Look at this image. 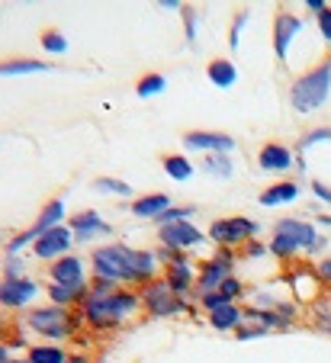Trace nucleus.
Instances as JSON below:
<instances>
[{"instance_id": "obj_14", "label": "nucleus", "mask_w": 331, "mask_h": 363, "mask_svg": "<svg viewBox=\"0 0 331 363\" xmlns=\"http://www.w3.org/2000/svg\"><path fill=\"white\" fill-rule=\"evenodd\" d=\"M71 247H74V235H71L68 222H64V225L52 228V232H45V235H39V238H35V245L29 247V251H33L35 261L52 264V261H58V257H64V254H74Z\"/></svg>"}, {"instance_id": "obj_5", "label": "nucleus", "mask_w": 331, "mask_h": 363, "mask_svg": "<svg viewBox=\"0 0 331 363\" xmlns=\"http://www.w3.org/2000/svg\"><path fill=\"white\" fill-rule=\"evenodd\" d=\"M264 225L251 216H222L213 219L206 228V238L213 241V247H232V251H242L251 238H261Z\"/></svg>"}, {"instance_id": "obj_34", "label": "nucleus", "mask_w": 331, "mask_h": 363, "mask_svg": "<svg viewBox=\"0 0 331 363\" xmlns=\"http://www.w3.org/2000/svg\"><path fill=\"white\" fill-rule=\"evenodd\" d=\"M94 190L103 193V196H132V193H135L129 184H125V180H119V177H106V174H103V177L94 180Z\"/></svg>"}, {"instance_id": "obj_41", "label": "nucleus", "mask_w": 331, "mask_h": 363, "mask_svg": "<svg viewBox=\"0 0 331 363\" xmlns=\"http://www.w3.org/2000/svg\"><path fill=\"white\" fill-rule=\"evenodd\" d=\"M33 245H35V232L33 228H23V232H16L13 238H7V245L4 247H7V254H23L26 247H33Z\"/></svg>"}, {"instance_id": "obj_47", "label": "nucleus", "mask_w": 331, "mask_h": 363, "mask_svg": "<svg viewBox=\"0 0 331 363\" xmlns=\"http://www.w3.org/2000/svg\"><path fill=\"white\" fill-rule=\"evenodd\" d=\"M303 7H305V10H309V13H312V16H318V13H322V10H325V7H328V0H305Z\"/></svg>"}, {"instance_id": "obj_50", "label": "nucleus", "mask_w": 331, "mask_h": 363, "mask_svg": "<svg viewBox=\"0 0 331 363\" xmlns=\"http://www.w3.org/2000/svg\"><path fill=\"white\" fill-rule=\"evenodd\" d=\"M315 225H318V228H331V216H325V213H315Z\"/></svg>"}, {"instance_id": "obj_32", "label": "nucleus", "mask_w": 331, "mask_h": 363, "mask_svg": "<svg viewBox=\"0 0 331 363\" xmlns=\"http://www.w3.org/2000/svg\"><path fill=\"white\" fill-rule=\"evenodd\" d=\"M39 45H42V52L45 55H64L68 52V35L62 33V29H45V33L39 35Z\"/></svg>"}, {"instance_id": "obj_31", "label": "nucleus", "mask_w": 331, "mask_h": 363, "mask_svg": "<svg viewBox=\"0 0 331 363\" xmlns=\"http://www.w3.org/2000/svg\"><path fill=\"white\" fill-rule=\"evenodd\" d=\"M325 142H331V125H315V129H305L303 135L296 138V155H305L309 148L325 145Z\"/></svg>"}, {"instance_id": "obj_39", "label": "nucleus", "mask_w": 331, "mask_h": 363, "mask_svg": "<svg viewBox=\"0 0 331 363\" xmlns=\"http://www.w3.org/2000/svg\"><path fill=\"white\" fill-rule=\"evenodd\" d=\"M20 277H29L23 254H7V261L0 264V280H20Z\"/></svg>"}, {"instance_id": "obj_8", "label": "nucleus", "mask_w": 331, "mask_h": 363, "mask_svg": "<svg viewBox=\"0 0 331 363\" xmlns=\"http://www.w3.org/2000/svg\"><path fill=\"white\" fill-rule=\"evenodd\" d=\"M196 270H200V264H196L190 254H180L177 261L164 264L161 280H164L180 299H186L190 306H196V299H200V296H196Z\"/></svg>"}, {"instance_id": "obj_25", "label": "nucleus", "mask_w": 331, "mask_h": 363, "mask_svg": "<svg viewBox=\"0 0 331 363\" xmlns=\"http://www.w3.org/2000/svg\"><path fill=\"white\" fill-rule=\"evenodd\" d=\"M55 65L42 62V58H7L0 62V77H23V74H49Z\"/></svg>"}, {"instance_id": "obj_3", "label": "nucleus", "mask_w": 331, "mask_h": 363, "mask_svg": "<svg viewBox=\"0 0 331 363\" xmlns=\"http://www.w3.org/2000/svg\"><path fill=\"white\" fill-rule=\"evenodd\" d=\"M331 100V55H325V62L305 68L296 81L290 84V110H296L299 116L322 110Z\"/></svg>"}, {"instance_id": "obj_6", "label": "nucleus", "mask_w": 331, "mask_h": 363, "mask_svg": "<svg viewBox=\"0 0 331 363\" xmlns=\"http://www.w3.org/2000/svg\"><path fill=\"white\" fill-rule=\"evenodd\" d=\"M138 299H142V312L148 318H180V315H190L193 306L186 299H180L164 280H152L145 286H138Z\"/></svg>"}, {"instance_id": "obj_21", "label": "nucleus", "mask_w": 331, "mask_h": 363, "mask_svg": "<svg viewBox=\"0 0 331 363\" xmlns=\"http://www.w3.org/2000/svg\"><path fill=\"white\" fill-rule=\"evenodd\" d=\"M64 213H68V206H64V199L62 196H52L49 203L39 209V216H35V222L29 228L35 232V238L39 235H45V232H52V228H58V225H64Z\"/></svg>"}, {"instance_id": "obj_35", "label": "nucleus", "mask_w": 331, "mask_h": 363, "mask_svg": "<svg viewBox=\"0 0 331 363\" xmlns=\"http://www.w3.org/2000/svg\"><path fill=\"white\" fill-rule=\"evenodd\" d=\"M180 16H184V39H186V45L196 48V42H200V33H196V26H200V10L190 7V4H184Z\"/></svg>"}, {"instance_id": "obj_48", "label": "nucleus", "mask_w": 331, "mask_h": 363, "mask_svg": "<svg viewBox=\"0 0 331 363\" xmlns=\"http://www.w3.org/2000/svg\"><path fill=\"white\" fill-rule=\"evenodd\" d=\"M158 7L167 10V13H180V10H184V4H180V0H158Z\"/></svg>"}, {"instance_id": "obj_42", "label": "nucleus", "mask_w": 331, "mask_h": 363, "mask_svg": "<svg viewBox=\"0 0 331 363\" xmlns=\"http://www.w3.org/2000/svg\"><path fill=\"white\" fill-rule=\"evenodd\" d=\"M270 331L267 328H261V325H254V322H245V325H238L235 328V341H261V337H267Z\"/></svg>"}, {"instance_id": "obj_1", "label": "nucleus", "mask_w": 331, "mask_h": 363, "mask_svg": "<svg viewBox=\"0 0 331 363\" xmlns=\"http://www.w3.org/2000/svg\"><path fill=\"white\" fill-rule=\"evenodd\" d=\"M77 312H81L84 328L90 335H113L132 315L142 312V299H138V289L132 286H113L106 280L90 277V296L84 299V306Z\"/></svg>"}, {"instance_id": "obj_43", "label": "nucleus", "mask_w": 331, "mask_h": 363, "mask_svg": "<svg viewBox=\"0 0 331 363\" xmlns=\"http://www.w3.org/2000/svg\"><path fill=\"white\" fill-rule=\"evenodd\" d=\"M312 270H315V277H318V283H322V289H331V254H325V257L312 261Z\"/></svg>"}, {"instance_id": "obj_52", "label": "nucleus", "mask_w": 331, "mask_h": 363, "mask_svg": "<svg viewBox=\"0 0 331 363\" xmlns=\"http://www.w3.org/2000/svg\"><path fill=\"white\" fill-rule=\"evenodd\" d=\"M68 363H94V360H90L87 354H71V357H68Z\"/></svg>"}, {"instance_id": "obj_2", "label": "nucleus", "mask_w": 331, "mask_h": 363, "mask_svg": "<svg viewBox=\"0 0 331 363\" xmlns=\"http://www.w3.org/2000/svg\"><path fill=\"white\" fill-rule=\"evenodd\" d=\"M29 335H39L52 344H64V341H77L84 331V318L77 308H64V306H33L23 312Z\"/></svg>"}, {"instance_id": "obj_51", "label": "nucleus", "mask_w": 331, "mask_h": 363, "mask_svg": "<svg viewBox=\"0 0 331 363\" xmlns=\"http://www.w3.org/2000/svg\"><path fill=\"white\" fill-rule=\"evenodd\" d=\"M309 164H305V155H296V174H305Z\"/></svg>"}, {"instance_id": "obj_49", "label": "nucleus", "mask_w": 331, "mask_h": 363, "mask_svg": "<svg viewBox=\"0 0 331 363\" xmlns=\"http://www.w3.org/2000/svg\"><path fill=\"white\" fill-rule=\"evenodd\" d=\"M13 360V350L7 347V341H0V363H10Z\"/></svg>"}, {"instance_id": "obj_40", "label": "nucleus", "mask_w": 331, "mask_h": 363, "mask_svg": "<svg viewBox=\"0 0 331 363\" xmlns=\"http://www.w3.org/2000/svg\"><path fill=\"white\" fill-rule=\"evenodd\" d=\"M261 257H270V251H267V241L264 238H251L248 245L238 251V261H261Z\"/></svg>"}, {"instance_id": "obj_4", "label": "nucleus", "mask_w": 331, "mask_h": 363, "mask_svg": "<svg viewBox=\"0 0 331 363\" xmlns=\"http://www.w3.org/2000/svg\"><path fill=\"white\" fill-rule=\"evenodd\" d=\"M90 277L106 280L113 286H132V264H135V247L123 241H106L90 251ZM135 289V286H132Z\"/></svg>"}, {"instance_id": "obj_38", "label": "nucleus", "mask_w": 331, "mask_h": 363, "mask_svg": "<svg viewBox=\"0 0 331 363\" xmlns=\"http://www.w3.org/2000/svg\"><path fill=\"white\" fill-rule=\"evenodd\" d=\"M248 20H251V10H238V13L232 16V23H228V48H232V52H238V42H242V33H245V26H248Z\"/></svg>"}, {"instance_id": "obj_16", "label": "nucleus", "mask_w": 331, "mask_h": 363, "mask_svg": "<svg viewBox=\"0 0 331 363\" xmlns=\"http://www.w3.org/2000/svg\"><path fill=\"white\" fill-rule=\"evenodd\" d=\"M257 167L264 174H280V177L296 171V148H290L283 142H264L257 148Z\"/></svg>"}, {"instance_id": "obj_12", "label": "nucleus", "mask_w": 331, "mask_h": 363, "mask_svg": "<svg viewBox=\"0 0 331 363\" xmlns=\"http://www.w3.org/2000/svg\"><path fill=\"white\" fill-rule=\"evenodd\" d=\"M45 277L49 283H62V286H84L90 283V261H84L81 254H64L58 261L45 264Z\"/></svg>"}, {"instance_id": "obj_22", "label": "nucleus", "mask_w": 331, "mask_h": 363, "mask_svg": "<svg viewBox=\"0 0 331 363\" xmlns=\"http://www.w3.org/2000/svg\"><path fill=\"white\" fill-rule=\"evenodd\" d=\"M206 322H209V328L219 331V335H235V328L245 325V306L213 308V312H206Z\"/></svg>"}, {"instance_id": "obj_29", "label": "nucleus", "mask_w": 331, "mask_h": 363, "mask_svg": "<svg viewBox=\"0 0 331 363\" xmlns=\"http://www.w3.org/2000/svg\"><path fill=\"white\" fill-rule=\"evenodd\" d=\"M167 90V77L152 71V74H142L135 81V96L138 100H152V96H161Z\"/></svg>"}, {"instance_id": "obj_23", "label": "nucleus", "mask_w": 331, "mask_h": 363, "mask_svg": "<svg viewBox=\"0 0 331 363\" xmlns=\"http://www.w3.org/2000/svg\"><path fill=\"white\" fill-rule=\"evenodd\" d=\"M206 77L213 87L219 90H232L238 84V65L232 58H209L206 62Z\"/></svg>"}, {"instance_id": "obj_27", "label": "nucleus", "mask_w": 331, "mask_h": 363, "mask_svg": "<svg viewBox=\"0 0 331 363\" xmlns=\"http://www.w3.org/2000/svg\"><path fill=\"white\" fill-rule=\"evenodd\" d=\"M161 171L171 180H177V184H186V180L196 174V167L186 155H164V158H161Z\"/></svg>"}, {"instance_id": "obj_7", "label": "nucleus", "mask_w": 331, "mask_h": 363, "mask_svg": "<svg viewBox=\"0 0 331 363\" xmlns=\"http://www.w3.org/2000/svg\"><path fill=\"white\" fill-rule=\"evenodd\" d=\"M274 235H286L290 241H296L303 247V257H325L331 245V235H325L315 222L299 219V216H283V219L274 222Z\"/></svg>"}, {"instance_id": "obj_46", "label": "nucleus", "mask_w": 331, "mask_h": 363, "mask_svg": "<svg viewBox=\"0 0 331 363\" xmlns=\"http://www.w3.org/2000/svg\"><path fill=\"white\" fill-rule=\"evenodd\" d=\"M155 257H158V261H161V267H164V264L177 261V257H180V251H174V247H167V245H158V247H155Z\"/></svg>"}, {"instance_id": "obj_11", "label": "nucleus", "mask_w": 331, "mask_h": 363, "mask_svg": "<svg viewBox=\"0 0 331 363\" xmlns=\"http://www.w3.org/2000/svg\"><path fill=\"white\" fill-rule=\"evenodd\" d=\"M303 16L293 13V10H276L274 16V55H276V65H286L290 62V48L296 42V35L303 33Z\"/></svg>"}, {"instance_id": "obj_9", "label": "nucleus", "mask_w": 331, "mask_h": 363, "mask_svg": "<svg viewBox=\"0 0 331 363\" xmlns=\"http://www.w3.org/2000/svg\"><path fill=\"white\" fill-rule=\"evenodd\" d=\"M42 293V283L35 277H20V280H0V308L7 312H26L35 306Z\"/></svg>"}, {"instance_id": "obj_17", "label": "nucleus", "mask_w": 331, "mask_h": 363, "mask_svg": "<svg viewBox=\"0 0 331 363\" xmlns=\"http://www.w3.org/2000/svg\"><path fill=\"white\" fill-rule=\"evenodd\" d=\"M286 283H290V289H293V299H296L303 308L312 306V302H315V296L322 293V283H318L312 264H296V261H293V270L286 274Z\"/></svg>"}, {"instance_id": "obj_33", "label": "nucleus", "mask_w": 331, "mask_h": 363, "mask_svg": "<svg viewBox=\"0 0 331 363\" xmlns=\"http://www.w3.org/2000/svg\"><path fill=\"white\" fill-rule=\"evenodd\" d=\"M7 347L10 350H29L33 344H29V328H26V322L23 318H10V328H7Z\"/></svg>"}, {"instance_id": "obj_37", "label": "nucleus", "mask_w": 331, "mask_h": 363, "mask_svg": "<svg viewBox=\"0 0 331 363\" xmlns=\"http://www.w3.org/2000/svg\"><path fill=\"white\" fill-rule=\"evenodd\" d=\"M219 293L225 296L228 302H235V306H238V302H242V299H248V283H245L242 277L235 274V277H228V280L222 283V286H219Z\"/></svg>"}, {"instance_id": "obj_44", "label": "nucleus", "mask_w": 331, "mask_h": 363, "mask_svg": "<svg viewBox=\"0 0 331 363\" xmlns=\"http://www.w3.org/2000/svg\"><path fill=\"white\" fill-rule=\"evenodd\" d=\"M315 23H318V33H322V42L331 45V7H325L322 13L315 16Z\"/></svg>"}, {"instance_id": "obj_15", "label": "nucleus", "mask_w": 331, "mask_h": 363, "mask_svg": "<svg viewBox=\"0 0 331 363\" xmlns=\"http://www.w3.org/2000/svg\"><path fill=\"white\" fill-rule=\"evenodd\" d=\"M238 148L235 135L215 129H190L184 132V155L186 151H206V155H232Z\"/></svg>"}, {"instance_id": "obj_20", "label": "nucleus", "mask_w": 331, "mask_h": 363, "mask_svg": "<svg viewBox=\"0 0 331 363\" xmlns=\"http://www.w3.org/2000/svg\"><path fill=\"white\" fill-rule=\"evenodd\" d=\"M171 196L167 193H142V196H135L132 199V206H129V216H135V219H158L161 213H167L171 209Z\"/></svg>"}, {"instance_id": "obj_54", "label": "nucleus", "mask_w": 331, "mask_h": 363, "mask_svg": "<svg viewBox=\"0 0 331 363\" xmlns=\"http://www.w3.org/2000/svg\"><path fill=\"white\" fill-rule=\"evenodd\" d=\"M10 363H29V357H13Z\"/></svg>"}, {"instance_id": "obj_26", "label": "nucleus", "mask_w": 331, "mask_h": 363, "mask_svg": "<svg viewBox=\"0 0 331 363\" xmlns=\"http://www.w3.org/2000/svg\"><path fill=\"white\" fill-rule=\"evenodd\" d=\"M29 363H68L71 350L64 344H52V341H42V344H33L26 350Z\"/></svg>"}, {"instance_id": "obj_53", "label": "nucleus", "mask_w": 331, "mask_h": 363, "mask_svg": "<svg viewBox=\"0 0 331 363\" xmlns=\"http://www.w3.org/2000/svg\"><path fill=\"white\" fill-rule=\"evenodd\" d=\"M7 328H10V322H7V318H0V341L7 337Z\"/></svg>"}, {"instance_id": "obj_30", "label": "nucleus", "mask_w": 331, "mask_h": 363, "mask_svg": "<svg viewBox=\"0 0 331 363\" xmlns=\"http://www.w3.org/2000/svg\"><path fill=\"white\" fill-rule=\"evenodd\" d=\"M203 171H206L209 177H215V180H228L235 174V161H232V155H206Z\"/></svg>"}, {"instance_id": "obj_45", "label": "nucleus", "mask_w": 331, "mask_h": 363, "mask_svg": "<svg viewBox=\"0 0 331 363\" xmlns=\"http://www.w3.org/2000/svg\"><path fill=\"white\" fill-rule=\"evenodd\" d=\"M309 190H312V196L315 199H322L325 206H331V184H325V180H312Z\"/></svg>"}, {"instance_id": "obj_36", "label": "nucleus", "mask_w": 331, "mask_h": 363, "mask_svg": "<svg viewBox=\"0 0 331 363\" xmlns=\"http://www.w3.org/2000/svg\"><path fill=\"white\" fill-rule=\"evenodd\" d=\"M200 213L193 203L190 206H171L167 213H161L158 219H155V225H171V222H193V216Z\"/></svg>"}, {"instance_id": "obj_10", "label": "nucleus", "mask_w": 331, "mask_h": 363, "mask_svg": "<svg viewBox=\"0 0 331 363\" xmlns=\"http://www.w3.org/2000/svg\"><path fill=\"white\" fill-rule=\"evenodd\" d=\"M158 245H167L180 254H190L200 251L203 245H209V238L193 222H171V225H158Z\"/></svg>"}, {"instance_id": "obj_24", "label": "nucleus", "mask_w": 331, "mask_h": 363, "mask_svg": "<svg viewBox=\"0 0 331 363\" xmlns=\"http://www.w3.org/2000/svg\"><path fill=\"white\" fill-rule=\"evenodd\" d=\"M305 315H309L312 328L331 337V289H322V293L315 296V302L305 306Z\"/></svg>"}, {"instance_id": "obj_13", "label": "nucleus", "mask_w": 331, "mask_h": 363, "mask_svg": "<svg viewBox=\"0 0 331 363\" xmlns=\"http://www.w3.org/2000/svg\"><path fill=\"white\" fill-rule=\"evenodd\" d=\"M68 228L74 235V245H94L97 238H113V225L97 209H81L68 219Z\"/></svg>"}, {"instance_id": "obj_19", "label": "nucleus", "mask_w": 331, "mask_h": 363, "mask_svg": "<svg viewBox=\"0 0 331 363\" xmlns=\"http://www.w3.org/2000/svg\"><path fill=\"white\" fill-rule=\"evenodd\" d=\"M42 293H45V299H49L52 306L81 308V306H84V299L90 296V283H84V286H62V283H49V280H45Z\"/></svg>"}, {"instance_id": "obj_28", "label": "nucleus", "mask_w": 331, "mask_h": 363, "mask_svg": "<svg viewBox=\"0 0 331 363\" xmlns=\"http://www.w3.org/2000/svg\"><path fill=\"white\" fill-rule=\"evenodd\" d=\"M267 251H270V257H276L280 264H293L296 257H303V247H299L296 241H290L286 235H274V232H270Z\"/></svg>"}, {"instance_id": "obj_18", "label": "nucleus", "mask_w": 331, "mask_h": 363, "mask_svg": "<svg viewBox=\"0 0 331 363\" xmlns=\"http://www.w3.org/2000/svg\"><path fill=\"white\" fill-rule=\"evenodd\" d=\"M299 196H303V184H299L296 177H283V180H276V184L264 186L261 196H257V203L267 206V209H276V206L296 203Z\"/></svg>"}]
</instances>
